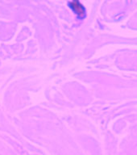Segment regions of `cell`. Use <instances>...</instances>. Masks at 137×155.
<instances>
[{
  "label": "cell",
  "mask_w": 137,
  "mask_h": 155,
  "mask_svg": "<svg viewBox=\"0 0 137 155\" xmlns=\"http://www.w3.org/2000/svg\"><path fill=\"white\" fill-rule=\"evenodd\" d=\"M70 7L77 16L81 17V18L84 17L85 14H86V9L79 0H72L70 2Z\"/></svg>",
  "instance_id": "obj_1"
}]
</instances>
